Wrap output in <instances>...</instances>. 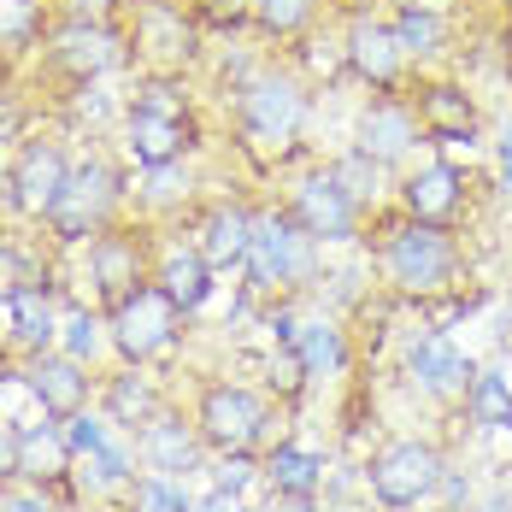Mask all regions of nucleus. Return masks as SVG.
Segmentation results:
<instances>
[{
    "instance_id": "obj_56",
    "label": "nucleus",
    "mask_w": 512,
    "mask_h": 512,
    "mask_svg": "<svg viewBox=\"0 0 512 512\" xmlns=\"http://www.w3.org/2000/svg\"><path fill=\"white\" fill-rule=\"evenodd\" d=\"M248 512H259V507H248Z\"/></svg>"
},
{
    "instance_id": "obj_31",
    "label": "nucleus",
    "mask_w": 512,
    "mask_h": 512,
    "mask_svg": "<svg viewBox=\"0 0 512 512\" xmlns=\"http://www.w3.org/2000/svg\"><path fill=\"white\" fill-rule=\"evenodd\" d=\"M460 418L471 424V430H483V436L507 430V418H512L507 365H477V377H471V389H465V401H460Z\"/></svg>"
},
{
    "instance_id": "obj_43",
    "label": "nucleus",
    "mask_w": 512,
    "mask_h": 512,
    "mask_svg": "<svg viewBox=\"0 0 512 512\" xmlns=\"http://www.w3.org/2000/svg\"><path fill=\"white\" fill-rule=\"evenodd\" d=\"M195 512H248V501L230 489H206V495H195Z\"/></svg>"
},
{
    "instance_id": "obj_25",
    "label": "nucleus",
    "mask_w": 512,
    "mask_h": 512,
    "mask_svg": "<svg viewBox=\"0 0 512 512\" xmlns=\"http://www.w3.org/2000/svg\"><path fill=\"white\" fill-rule=\"evenodd\" d=\"M171 236V230H165ZM154 283L177 301V307L189 312H206L212 307V295H218V271H212V259L195 248V242H183V236H171V242H159V259H154Z\"/></svg>"
},
{
    "instance_id": "obj_22",
    "label": "nucleus",
    "mask_w": 512,
    "mask_h": 512,
    "mask_svg": "<svg viewBox=\"0 0 512 512\" xmlns=\"http://www.w3.org/2000/svg\"><path fill=\"white\" fill-rule=\"evenodd\" d=\"M254 212H259V206L230 201V195H218V201H206L201 212H195L189 242L212 259V271H242L248 242H254Z\"/></svg>"
},
{
    "instance_id": "obj_12",
    "label": "nucleus",
    "mask_w": 512,
    "mask_h": 512,
    "mask_svg": "<svg viewBox=\"0 0 512 512\" xmlns=\"http://www.w3.org/2000/svg\"><path fill=\"white\" fill-rule=\"evenodd\" d=\"M42 65L53 77H65L71 89L83 83H106L112 71L130 65V42L118 18H59L42 36Z\"/></svg>"
},
{
    "instance_id": "obj_27",
    "label": "nucleus",
    "mask_w": 512,
    "mask_h": 512,
    "mask_svg": "<svg viewBox=\"0 0 512 512\" xmlns=\"http://www.w3.org/2000/svg\"><path fill=\"white\" fill-rule=\"evenodd\" d=\"M389 24L407 48L412 71H436L454 53V12L448 6H389Z\"/></svg>"
},
{
    "instance_id": "obj_1",
    "label": "nucleus",
    "mask_w": 512,
    "mask_h": 512,
    "mask_svg": "<svg viewBox=\"0 0 512 512\" xmlns=\"http://www.w3.org/2000/svg\"><path fill=\"white\" fill-rule=\"evenodd\" d=\"M224 106H230L236 142L254 159H265V165H283V159L301 154V142H307L312 112H318V89H312V77L289 53L283 59L259 53V65L224 95Z\"/></svg>"
},
{
    "instance_id": "obj_8",
    "label": "nucleus",
    "mask_w": 512,
    "mask_h": 512,
    "mask_svg": "<svg viewBox=\"0 0 512 512\" xmlns=\"http://www.w3.org/2000/svg\"><path fill=\"white\" fill-rule=\"evenodd\" d=\"M448 465L454 460H448V448L436 436H389V442H377L365 454L359 477H365V495L383 512H412L436 501Z\"/></svg>"
},
{
    "instance_id": "obj_37",
    "label": "nucleus",
    "mask_w": 512,
    "mask_h": 512,
    "mask_svg": "<svg viewBox=\"0 0 512 512\" xmlns=\"http://www.w3.org/2000/svg\"><path fill=\"white\" fill-rule=\"evenodd\" d=\"M59 424H65V442H71V454H101L106 436H112V424H106L101 407H83V412H71V418H59Z\"/></svg>"
},
{
    "instance_id": "obj_40",
    "label": "nucleus",
    "mask_w": 512,
    "mask_h": 512,
    "mask_svg": "<svg viewBox=\"0 0 512 512\" xmlns=\"http://www.w3.org/2000/svg\"><path fill=\"white\" fill-rule=\"evenodd\" d=\"M18 448H24V424L12 412H0V489L18 483Z\"/></svg>"
},
{
    "instance_id": "obj_23",
    "label": "nucleus",
    "mask_w": 512,
    "mask_h": 512,
    "mask_svg": "<svg viewBox=\"0 0 512 512\" xmlns=\"http://www.w3.org/2000/svg\"><path fill=\"white\" fill-rule=\"evenodd\" d=\"M165 401H171V395L159 389V377L148 371V365H118V359H112V365L101 371V395H95V407H101L106 424L124 430V436H136Z\"/></svg>"
},
{
    "instance_id": "obj_11",
    "label": "nucleus",
    "mask_w": 512,
    "mask_h": 512,
    "mask_svg": "<svg viewBox=\"0 0 512 512\" xmlns=\"http://www.w3.org/2000/svg\"><path fill=\"white\" fill-rule=\"evenodd\" d=\"M106 330H112V359L118 365H154V359L177 354V342L189 330V312L159 283H142L118 307H106Z\"/></svg>"
},
{
    "instance_id": "obj_46",
    "label": "nucleus",
    "mask_w": 512,
    "mask_h": 512,
    "mask_svg": "<svg viewBox=\"0 0 512 512\" xmlns=\"http://www.w3.org/2000/svg\"><path fill=\"white\" fill-rule=\"evenodd\" d=\"M0 6H12V12H42V6H53V0H0Z\"/></svg>"
},
{
    "instance_id": "obj_16",
    "label": "nucleus",
    "mask_w": 512,
    "mask_h": 512,
    "mask_svg": "<svg viewBox=\"0 0 512 512\" xmlns=\"http://www.w3.org/2000/svg\"><path fill=\"white\" fill-rule=\"evenodd\" d=\"M395 212L436 230H465L471 224V171L454 159H412L395 177Z\"/></svg>"
},
{
    "instance_id": "obj_17",
    "label": "nucleus",
    "mask_w": 512,
    "mask_h": 512,
    "mask_svg": "<svg viewBox=\"0 0 512 512\" xmlns=\"http://www.w3.org/2000/svg\"><path fill=\"white\" fill-rule=\"evenodd\" d=\"M348 142H354L359 154H371L383 171H395V177L418 159V148H430L407 89H401V95H365L359 112H354V136H348Z\"/></svg>"
},
{
    "instance_id": "obj_45",
    "label": "nucleus",
    "mask_w": 512,
    "mask_h": 512,
    "mask_svg": "<svg viewBox=\"0 0 512 512\" xmlns=\"http://www.w3.org/2000/svg\"><path fill=\"white\" fill-rule=\"evenodd\" d=\"M265 512H324V507H318V501H283V495H271Z\"/></svg>"
},
{
    "instance_id": "obj_32",
    "label": "nucleus",
    "mask_w": 512,
    "mask_h": 512,
    "mask_svg": "<svg viewBox=\"0 0 512 512\" xmlns=\"http://www.w3.org/2000/svg\"><path fill=\"white\" fill-rule=\"evenodd\" d=\"M59 348H65V354H77L83 365H95V371H106V359H112V330H106V312L89 307V301L65 307V318H59Z\"/></svg>"
},
{
    "instance_id": "obj_50",
    "label": "nucleus",
    "mask_w": 512,
    "mask_h": 512,
    "mask_svg": "<svg viewBox=\"0 0 512 512\" xmlns=\"http://www.w3.org/2000/svg\"><path fill=\"white\" fill-rule=\"evenodd\" d=\"M324 512H354L348 501H324Z\"/></svg>"
},
{
    "instance_id": "obj_6",
    "label": "nucleus",
    "mask_w": 512,
    "mask_h": 512,
    "mask_svg": "<svg viewBox=\"0 0 512 512\" xmlns=\"http://www.w3.org/2000/svg\"><path fill=\"white\" fill-rule=\"evenodd\" d=\"M189 418L201 430V442L212 454H265L283 424V407L259 389V383H242V377H206L189 401Z\"/></svg>"
},
{
    "instance_id": "obj_41",
    "label": "nucleus",
    "mask_w": 512,
    "mask_h": 512,
    "mask_svg": "<svg viewBox=\"0 0 512 512\" xmlns=\"http://www.w3.org/2000/svg\"><path fill=\"white\" fill-rule=\"evenodd\" d=\"M495 189L512 201V118L501 124V136H495Z\"/></svg>"
},
{
    "instance_id": "obj_36",
    "label": "nucleus",
    "mask_w": 512,
    "mask_h": 512,
    "mask_svg": "<svg viewBox=\"0 0 512 512\" xmlns=\"http://www.w3.org/2000/svg\"><path fill=\"white\" fill-rule=\"evenodd\" d=\"M212 489H230V495H254V489H265V477H259V454H212Z\"/></svg>"
},
{
    "instance_id": "obj_10",
    "label": "nucleus",
    "mask_w": 512,
    "mask_h": 512,
    "mask_svg": "<svg viewBox=\"0 0 512 512\" xmlns=\"http://www.w3.org/2000/svg\"><path fill=\"white\" fill-rule=\"evenodd\" d=\"M283 206H289V218L307 230L318 248H359L365 242V224H371V212L336 183L330 159L324 165H301L289 177V189H283Z\"/></svg>"
},
{
    "instance_id": "obj_3",
    "label": "nucleus",
    "mask_w": 512,
    "mask_h": 512,
    "mask_svg": "<svg viewBox=\"0 0 512 512\" xmlns=\"http://www.w3.org/2000/svg\"><path fill=\"white\" fill-rule=\"evenodd\" d=\"M195 148H201V124L183 77L136 71V89L124 95V118H118V154L130 159V171L195 159Z\"/></svg>"
},
{
    "instance_id": "obj_34",
    "label": "nucleus",
    "mask_w": 512,
    "mask_h": 512,
    "mask_svg": "<svg viewBox=\"0 0 512 512\" xmlns=\"http://www.w3.org/2000/svg\"><path fill=\"white\" fill-rule=\"evenodd\" d=\"M124 507H130V512H195V495H189V483H183V477H159V471H142V477L130 483Z\"/></svg>"
},
{
    "instance_id": "obj_47",
    "label": "nucleus",
    "mask_w": 512,
    "mask_h": 512,
    "mask_svg": "<svg viewBox=\"0 0 512 512\" xmlns=\"http://www.w3.org/2000/svg\"><path fill=\"white\" fill-rule=\"evenodd\" d=\"M383 6H448V0H383Z\"/></svg>"
},
{
    "instance_id": "obj_14",
    "label": "nucleus",
    "mask_w": 512,
    "mask_h": 512,
    "mask_svg": "<svg viewBox=\"0 0 512 512\" xmlns=\"http://www.w3.org/2000/svg\"><path fill=\"white\" fill-rule=\"evenodd\" d=\"M401 377L412 383L418 401H430L436 412H460L465 389L477 377V359L465 354L460 342L436 324H418L401 336Z\"/></svg>"
},
{
    "instance_id": "obj_19",
    "label": "nucleus",
    "mask_w": 512,
    "mask_h": 512,
    "mask_svg": "<svg viewBox=\"0 0 512 512\" xmlns=\"http://www.w3.org/2000/svg\"><path fill=\"white\" fill-rule=\"evenodd\" d=\"M18 377H24V395L42 407V418H71V412L95 407V395H101V371L83 365L77 354H65V348L30 354L18 365Z\"/></svg>"
},
{
    "instance_id": "obj_51",
    "label": "nucleus",
    "mask_w": 512,
    "mask_h": 512,
    "mask_svg": "<svg viewBox=\"0 0 512 512\" xmlns=\"http://www.w3.org/2000/svg\"><path fill=\"white\" fill-rule=\"evenodd\" d=\"M501 365H507V371H512V342H507V348H501Z\"/></svg>"
},
{
    "instance_id": "obj_18",
    "label": "nucleus",
    "mask_w": 512,
    "mask_h": 512,
    "mask_svg": "<svg viewBox=\"0 0 512 512\" xmlns=\"http://www.w3.org/2000/svg\"><path fill=\"white\" fill-rule=\"evenodd\" d=\"M412 106H418V124H424V142L430 148H471L477 130H483V106L471 95L465 77H436V71H418L407 83Z\"/></svg>"
},
{
    "instance_id": "obj_55",
    "label": "nucleus",
    "mask_w": 512,
    "mask_h": 512,
    "mask_svg": "<svg viewBox=\"0 0 512 512\" xmlns=\"http://www.w3.org/2000/svg\"><path fill=\"white\" fill-rule=\"evenodd\" d=\"M507 436H512V418H507Z\"/></svg>"
},
{
    "instance_id": "obj_33",
    "label": "nucleus",
    "mask_w": 512,
    "mask_h": 512,
    "mask_svg": "<svg viewBox=\"0 0 512 512\" xmlns=\"http://www.w3.org/2000/svg\"><path fill=\"white\" fill-rule=\"evenodd\" d=\"M330 171H336V183H342V189H348V195L365 206V212H377V206H383V195L395 189V171H383L371 154H359L354 142L330 159Z\"/></svg>"
},
{
    "instance_id": "obj_42",
    "label": "nucleus",
    "mask_w": 512,
    "mask_h": 512,
    "mask_svg": "<svg viewBox=\"0 0 512 512\" xmlns=\"http://www.w3.org/2000/svg\"><path fill=\"white\" fill-rule=\"evenodd\" d=\"M65 18H118L124 12V0H53Z\"/></svg>"
},
{
    "instance_id": "obj_20",
    "label": "nucleus",
    "mask_w": 512,
    "mask_h": 512,
    "mask_svg": "<svg viewBox=\"0 0 512 512\" xmlns=\"http://www.w3.org/2000/svg\"><path fill=\"white\" fill-rule=\"evenodd\" d=\"M136 442V460H142V471H159V477H195V471H206L212 465V448L201 442V430H195V418L177 407V401H165V407L130 436Z\"/></svg>"
},
{
    "instance_id": "obj_30",
    "label": "nucleus",
    "mask_w": 512,
    "mask_h": 512,
    "mask_svg": "<svg viewBox=\"0 0 512 512\" xmlns=\"http://www.w3.org/2000/svg\"><path fill=\"white\" fill-rule=\"evenodd\" d=\"M336 0H248V24H254L259 42H277V48H295L307 42L312 30L324 24Z\"/></svg>"
},
{
    "instance_id": "obj_21",
    "label": "nucleus",
    "mask_w": 512,
    "mask_h": 512,
    "mask_svg": "<svg viewBox=\"0 0 512 512\" xmlns=\"http://www.w3.org/2000/svg\"><path fill=\"white\" fill-rule=\"evenodd\" d=\"M201 201V171L195 159H177V165H148V171H130V212L154 230H171L183 212H195Z\"/></svg>"
},
{
    "instance_id": "obj_2",
    "label": "nucleus",
    "mask_w": 512,
    "mask_h": 512,
    "mask_svg": "<svg viewBox=\"0 0 512 512\" xmlns=\"http://www.w3.org/2000/svg\"><path fill=\"white\" fill-rule=\"evenodd\" d=\"M365 254H371L377 283H383L395 301H412V307L454 301L465 289L460 230H436V224H418L407 212H395V218L377 224V236L365 230Z\"/></svg>"
},
{
    "instance_id": "obj_28",
    "label": "nucleus",
    "mask_w": 512,
    "mask_h": 512,
    "mask_svg": "<svg viewBox=\"0 0 512 512\" xmlns=\"http://www.w3.org/2000/svg\"><path fill=\"white\" fill-rule=\"evenodd\" d=\"M295 354H301V365H307L312 383H336V377H348V371H354V336L342 330V318H336V312H318V318L301 324Z\"/></svg>"
},
{
    "instance_id": "obj_4",
    "label": "nucleus",
    "mask_w": 512,
    "mask_h": 512,
    "mask_svg": "<svg viewBox=\"0 0 512 512\" xmlns=\"http://www.w3.org/2000/svg\"><path fill=\"white\" fill-rule=\"evenodd\" d=\"M118 218H130V159L89 142L71 159V177H65L42 230H48L53 248H89Z\"/></svg>"
},
{
    "instance_id": "obj_13",
    "label": "nucleus",
    "mask_w": 512,
    "mask_h": 512,
    "mask_svg": "<svg viewBox=\"0 0 512 512\" xmlns=\"http://www.w3.org/2000/svg\"><path fill=\"white\" fill-rule=\"evenodd\" d=\"M342 65H348V83L371 89V95H401L418 77L401 36H395V24H389V12H377V0L348 6V18H342Z\"/></svg>"
},
{
    "instance_id": "obj_48",
    "label": "nucleus",
    "mask_w": 512,
    "mask_h": 512,
    "mask_svg": "<svg viewBox=\"0 0 512 512\" xmlns=\"http://www.w3.org/2000/svg\"><path fill=\"white\" fill-rule=\"evenodd\" d=\"M495 12H501V24L512 30V0H495Z\"/></svg>"
},
{
    "instance_id": "obj_38",
    "label": "nucleus",
    "mask_w": 512,
    "mask_h": 512,
    "mask_svg": "<svg viewBox=\"0 0 512 512\" xmlns=\"http://www.w3.org/2000/svg\"><path fill=\"white\" fill-rule=\"evenodd\" d=\"M65 495L59 489H42V483H6L0 489V512H59Z\"/></svg>"
},
{
    "instance_id": "obj_7",
    "label": "nucleus",
    "mask_w": 512,
    "mask_h": 512,
    "mask_svg": "<svg viewBox=\"0 0 512 512\" xmlns=\"http://www.w3.org/2000/svg\"><path fill=\"white\" fill-rule=\"evenodd\" d=\"M118 24L130 42V65L148 77H183L206 59L201 18L189 0H124Z\"/></svg>"
},
{
    "instance_id": "obj_5",
    "label": "nucleus",
    "mask_w": 512,
    "mask_h": 512,
    "mask_svg": "<svg viewBox=\"0 0 512 512\" xmlns=\"http://www.w3.org/2000/svg\"><path fill=\"white\" fill-rule=\"evenodd\" d=\"M324 265H330V248H318L289 218L283 201L254 212V242H248V259H242V283L259 301H301V295H312Z\"/></svg>"
},
{
    "instance_id": "obj_39",
    "label": "nucleus",
    "mask_w": 512,
    "mask_h": 512,
    "mask_svg": "<svg viewBox=\"0 0 512 512\" xmlns=\"http://www.w3.org/2000/svg\"><path fill=\"white\" fill-rule=\"evenodd\" d=\"M471 501H477V477H471L465 465H448V471H442V489H436V507L471 512Z\"/></svg>"
},
{
    "instance_id": "obj_29",
    "label": "nucleus",
    "mask_w": 512,
    "mask_h": 512,
    "mask_svg": "<svg viewBox=\"0 0 512 512\" xmlns=\"http://www.w3.org/2000/svg\"><path fill=\"white\" fill-rule=\"evenodd\" d=\"M71 442H65V424L42 418V424H24V448H18V483H42V489H65L71 477Z\"/></svg>"
},
{
    "instance_id": "obj_9",
    "label": "nucleus",
    "mask_w": 512,
    "mask_h": 512,
    "mask_svg": "<svg viewBox=\"0 0 512 512\" xmlns=\"http://www.w3.org/2000/svg\"><path fill=\"white\" fill-rule=\"evenodd\" d=\"M77 277L89 283V295H95V307H118L130 289H142V283H154V259H159V230L154 224H142L136 212L130 218H118L112 230H101L89 248H77Z\"/></svg>"
},
{
    "instance_id": "obj_44",
    "label": "nucleus",
    "mask_w": 512,
    "mask_h": 512,
    "mask_svg": "<svg viewBox=\"0 0 512 512\" xmlns=\"http://www.w3.org/2000/svg\"><path fill=\"white\" fill-rule=\"evenodd\" d=\"M471 512H512V495H507V489H489V495H477V501H471Z\"/></svg>"
},
{
    "instance_id": "obj_24",
    "label": "nucleus",
    "mask_w": 512,
    "mask_h": 512,
    "mask_svg": "<svg viewBox=\"0 0 512 512\" xmlns=\"http://www.w3.org/2000/svg\"><path fill=\"white\" fill-rule=\"evenodd\" d=\"M6 312H12V354H18V365H24L30 354L59 348V318H65V307H59V283L36 277V283L6 289Z\"/></svg>"
},
{
    "instance_id": "obj_15",
    "label": "nucleus",
    "mask_w": 512,
    "mask_h": 512,
    "mask_svg": "<svg viewBox=\"0 0 512 512\" xmlns=\"http://www.w3.org/2000/svg\"><path fill=\"white\" fill-rule=\"evenodd\" d=\"M71 159L77 154L65 148V136H18V148H12L6 171H0L6 212L18 224H48L53 201H59V189L71 177Z\"/></svg>"
},
{
    "instance_id": "obj_26",
    "label": "nucleus",
    "mask_w": 512,
    "mask_h": 512,
    "mask_svg": "<svg viewBox=\"0 0 512 512\" xmlns=\"http://www.w3.org/2000/svg\"><path fill=\"white\" fill-rule=\"evenodd\" d=\"M324 454L295 442V436H277L265 454H259V477H265V495H283V501H324Z\"/></svg>"
},
{
    "instance_id": "obj_49",
    "label": "nucleus",
    "mask_w": 512,
    "mask_h": 512,
    "mask_svg": "<svg viewBox=\"0 0 512 512\" xmlns=\"http://www.w3.org/2000/svg\"><path fill=\"white\" fill-rule=\"evenodd\" d=\"M6 30H12V6H0V42H6Z\"/></svg>"
},
{
    "instance_id": "obj_53",
    "label": "nucleus",
    "mask_w": 512,
    "mask_h": 512,
    "mask_svg": "<svg viewBox=\"0 0 512 512\" xmlns=\"http://www.w3.org/2000/svg\"><path fill=\"white\" fill-rule=\"evenodd\" d=\"M412 512H448V507H436V501H430V507H412Z\"/></svg>"
},
{
    "instance_id": "obj_54",
    "label": "nucleus",
    "mask_w": 512,
    "mask_h": 512,
    "mask_svg": "<svg viewBox=\"0 0 512 512\" xmlns=\"http://www.w3.org/2000/svg\"><path fill=\"white\" fill-rule=\"evenodd\" d=\"M507 312H512V283H507Z\"/></svg>"
},
{
    "instance_id": "obj_35",
    "label": "nucleus",
    "mask_w": 512,
    "mask_h": 512,
    "mask_svg": "<svg viewBox=\"0 0 512 512\" xmlns=\"http://www.w3.org/2000/svg\"><path fill=\"white\" fill-rule=\"evenodd\" d=\"M259 377H265L259 389H265L277 407H295V401L312 389V377H307V365H301V354H295V348H271V354H265V365H259Z\"/></svg>"
},
{
    "instance_id": "obj_52",
    "label": "nucleus",
    "mask_w": 512,
    "mask_h": 512,
    "mask_svg": "<svg viewBox=\"0 0 512 512\" xmlns=\"http://www.w3.org/2000/svg\"><path fill=\"white\" fill-rule=\"evenodd\" d=\"M89 512H130V507H124V501H118V507H89Z\"/></svg>"
}]
</instances>
